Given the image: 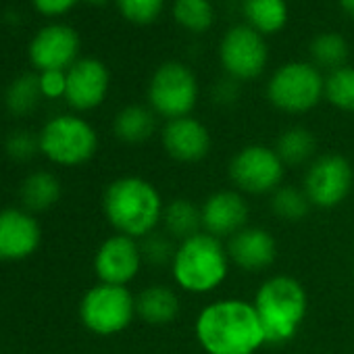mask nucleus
I'll return each instance as SVG.
<instances>
[{
  "label": "nucleus",
  "instance_id": "obj_1",
  "mask_svg": "<svg viewBox=\"0 0 354 354\" xmlns=\"http://www.w3.org/2000/svg\"><path fill=\"white\" fill-rule=\"evenodd\" d=\"M194 333L207 354H254L267 344L254 304L242 298H223L205 306L196 317Z\"/></svg>",
  "mask_w": 354,
  "mask_h": 354
},
{
  "label": "nucleus",
  "instance_id": "obj_2",
  "mask_svg": "<svg viewBox=\"0 0 354 354\" xmlns=\"http://www.w3.org/2000/svg\"><path fill=\"white\" fill-rule=\"evenodd\" d=\"M158 190L142 177L125 175L111 182L102 196V211L117 234L142 240L156 232L162 217Z\"/></svg>",
  "mask_w": 354,
  "mask_h": 354
},
{
  "label": "nucleus",
  "instance_id": "obj_3",
  "mask_svg": "<svg viewBox=\"0 0 354 354\" xmlns=\"http://www.w3.org/2000/svg\"><path fill=\"white\" fill-rule=\"evenodd\" d=\"M252 304L265 329L267 344H283L298 333L306 317L308 298L298 279L273 275L263 281Z\"/></svg>",
  "mask_w": 354,
  "mask_h": 354
},
{
  "label": "nucleus",
  "instance_id": "obj_4",
  "mask_svg": "<svg viewBox=\"0 0 354 354\" xmlns=\"http://www.w3.org/2000/svg\"><path fill=\"white\" fill-rule=\"evenodd\" d=\"M230 271L227 248L221 240L201 232L177 244L171 273L175 283L190 294H209L217 290Z\"/></svg>",
  "mask_w": 354,
  "mask_h": 354
},
{
  "label": "nucleus",
  "instance_id": "obj_5",
  "mask_svg": "<svg viewBox=\"0 0 354 354\" xmlns=\"http://www.w3.org/2000/svg\"><path fill=\"white\" fill-rule=\"evenodd\" d=\"M269 102L288 113L302 115L325 98V77L319 67L308 61H292L277 67L267 84Z\"/></svg>",
  "mask_w": 354,
  "mask_h": 354
},
{
  "label": "nucleus",
  "instance_id": "obj_6",
  "mask_svg": "<svg viewBox=\"0 0 354 354\" xmlns=\"http://www.w3.org/2000/svg\"><path fill=\"white\" fill-rule=\"evenodd\" d=\"M40 152L55 165L77 167L88 162L98 150L96 129L77 115L53 117L40 131Z\"/></svg>",
  "mask_w": 354,
  "mask_h": 354
},
{
  "label": "nucleus",
  "instance_id": "obj_7",
  "mask_svg": "<svg viewBox=\"0 0 354 354\" xmlns=\"http://www.w3.org/2000/svg\"><path fill=\"white\" fill-rule=\"evenodd\" d=\"M198 94L201 88L194 71L180 61H167L150 77L148 106L167 121L180 119L192 115Z\"/></svg>",
  "mask_w": 354,
  "mask_h": 354
},
{
  "label": "nucleus",
  "instance_id": "obj_8",
  "mask_svg": "<svg viewBox=\"0 0 354 354\" xmlns=\"http://www.w3.org/2000/svg\"><path fill=\"white\" fill-rule=\"evenodd\" d=\"M84 327L96 335H115L136 319V296L127 286L98 283L90 288L80 302Z\"/></svg>",
  "mask_w": 354,
  "mask_h": 354
},
{
  "label": "nucleus",
  "instance_id": "obj_9",
  "mask_svg": "<svg viewBox=\"0 0 354 354\" xmlns=\"http://www.w3.org/2000/svg\"><path fill=\"white\" fill-rule=\"evenodd\" d=\"M286 165L275 152V148L263 144L244 146L234 154L230 162V180L232 184L246 194L263 196L273 194L283 186Z\"/></svg>",
  "mask_w": 354,
  "mask_h": 354
},
{
  "label": "nucleus",
  "instance_id": "obj_10",
  "mask_svg": "<svg viewBox=\"0 0 354 354\" xmlns=\"http://www.w3.org/2000/svg\"><path fill=\"white\" fill-rule=\"evenodd\" d=\"M219 63L234 82H250L265 73L269 63V46L265 36L250 26L230 28L219 44Z\"/></svg>",
  "mask_w": 354,
  "mask_h": 354
},
{
  "label": "nucleus",
  "instance_id": "obj_11",
  "mask_svg": "<svg viewBox=\"0 0 354 354\" xmlns=\"http://www.w3.org/2000/svg\"><path fill=\"white\" fill-rule=\"evenodd\" d=\"M352 184L354 171L348 158H344L342 154H321L308 165L302 190L310 207L335 209L348 198V194L352 192Z\"/></svg>",
  "mask_w": 354,
  "mask_h": 354
},
{
  "label": "nucleus",
  "instance_id": "obj_12",
  "mask_svg": "<svg viewBox=\"0 0 354 354\" xmlns=\"http://www.w3.org/2000/svg\"><path fill=\"white\" fill-rule=\"evenodd\" d=\"M144 261L140 242L127 236H111L106 238L94 257V273L100 283L111 286H127L140 273Z\"/></svg>",
  "mask_w": 354,
  "mask_h": 354
},
{
  "label": "nucleus",
  "instance_id": "obj_13",
  "mask_svg": "<svg viewBox=\"0 0 354 354\" xmlns=\"http://www.w3.org/2000/svg\"><path fill=\"white\" fill-rule=\"evenodd\" d=\"M111 75L98 59H77L67 69L65 100L75 111H92L100 106L109 94Z\"/></svg>",
  "mask_w": 354,
  "mask_h": 354
},
{
  "label": "nucleus",
  "instance_id": "obj_14",
  "mask_svg": "<svg viewBox=\"0 0 354 354\" xmlns=\"http://www.w3.org/2000/svg\"><path fill=\"white\" fill-rule=\"evenodd\" d=\"M80 55V36L69 26H48L30 44V59L40 71H65Z\"/></svg>",
  "mask_w": 354,
  "mask_h": 354
},
{
  "label": "nucleus",
  "instance_id": "obj_15",
  "mask_svg": "<svg viewBox=\"0 0 354 354\" xmlns=\"http://www.w3.org/2000/svg\"><path fill=\"white\" fill-rule=\"evenodd\" d=\"M42 242V227L26 209L0 211V261H24Z\"/></svg>",
  "mask_w": 354,
  "mask_h": 354
},
{
  "label": "nucleus",
  "instance_id": "obj_16",
  "mask_svg": "<svg viewBox=\"0 0 354 354\" xmlns=\"http://www.w3.org/2000/svg\"><path fill=\"white\" fill-rule=\"evenodd\" d=\"M165 152L180 162H198L211 150V133L207 125L192 115L171 119L160 129Z\"/></svg>",
  "mask_w": 354,
  "mask_h": 354
},
{
  "label": "nucleus",
  "instance_id": "obj_17",
  "mask_svg": "<svg viewBox=\"0 0 354 354\" xmlns=\"http://www.w3.org/2000/svg\"><path fill=\"white\" fill-rule=\"evenodd\" d=\"M203 209V232L223 240L236 236L246 227L248 221V203L236 190H219L211 194Z\"/></svg>",
  "mask_w": 354,
  "mask_h": 354
},
{
  "label": "nucleus",
  "instance_id": "obj_18",
  "mask_svg": "<svg viewBox=\"0 0 354 354\" xmlns=\"http://www.w3.org/2000/svg\"><path fill=\"white\" fill-rule=\"evenodd\" d=\"M230 263L242 271H263L273 265L277 257V244L273 236L263 227H244L227 242Z\"/></svg>",
  "mask_w": 354,
  "mask_h": 354
},
{
  "label": "nucleus",
  "instance_id": "obj_19",
  "mask_svg": "<svg viewBox=\"0 0 354 354\" xmlns=\"http://www.w3.org/2000/svg\"><path fill=\"white\" fill-rule=\"evenodd\" d=\"M136 315L148 325H167L180 315V298L167 286H148L136 296Z\"/></svg>",
  "mask_w": 354,
  "mask_h": 354
},
{
  "label": "nucleus",
  "instance_id": "obj_20",
  "mask_svg": "<svg viewBox=\"0 0 354 354\" xmlns=\"http://www.w3.org/2000/svg\"><path fill=\"white\" fill-rule=\"evenodd\" d=\"M162 232L177 244L203 232V209L186 198H175L162 209Z\"/></svg>",
  "mask_w": 354,
  "mask_h": 354
},
{
  "label": "nucleus",
  "instance_id": "obj_21",
  "mask_svg": "<svg viewBox=\"0 0 354 354\" xmlns=\"http://www.w3.org/2000/svg\"><path fill=\"white\" fill-rule=\"evenodd\" d=\"M242 15L261 36L279 34L290 17L286 0H242Z\"/></svg>",
  "mask_w": 354,
  "mask_h": 354
},
{
  "label": "nucleus",
  "instance_id": "obj_22",
  "mask_svg": "<svg viewBox=\"0 0 354 354\" xmlns=\"http://www.w3.org/2000/svg\"><path fill=\"white\" fill-rule=\"evenodd\" d=\"M63 194L59 177L50 171H34L21 184V203L30 213L53 209Z\"/></svg>",
  "mask_w": 354,
  "mask_h": 354
},
{
  "label": "nucleus",
  "instance_id": "obj_23",
  "mask_svg": "<svg viewBox=\"0 0 354 354\" xmlns=\"http://www.w3.org/2000/svg\"><path fill=\"white\" fill-rule=\"evenodd\" d=\"M115 136L125 144H142L156 129V115L150 106L129 104L121 109L113 123Z\"/></svg>",
  "mask_w": 354,
  "mask_h": 354
},
{
  "label": "nucleus",
  "instance_id": "obj_24",
  "mask_svg": "<svg viewBox=\"0 0 354 354\" xmlns=\"http://www.w3.org/2000/svg\"><path fill=\"white\" fill-rule=\"evenodd\" d=\"M317 150V140L313 136V131H308L306 127H290L286 129L275 144V152L279 154V158L283 160V165L288 167H296V165H304L315 156Z\"/></svg>",
  "mask_w": 354,
  "mask_h": 354
},
{
  "label": "nucleus",
  "instance_id": "obj_25",
  "mask_svg": "<svg viewBox=\"0 0 354 354\" xmlns=\"http://www.w3.org/2000/svg\"><path fill=\"white\" fill-rule=\"evenodd\" d=\"M308 53H310V63L319 69H327V73H329V71L346 65L350 48L342 34L325 32L310 40Z\"/></svg>",
  "mask_w": 354,
  "mask_h": 354
},
{
  "label": "nucleus",
  "instance_id": "obj_26",
  "mask_svg": "<svg viewBox=\"0 0 354 354\" xmlns=\"http://www.w3.org/2000/svg\"><path fill=\"white\" fill-rule=\"evenodd\" d=\"M173 19L190 34H207L215 26V9L211 0H175Z\"/></svg>",
  "mask_w": 354,
  "mask_h": 354
},
{
  "label": "nucleus",
  "instance_id": "obj_27",
  "mask_svg": "<svg viewBox=\"0 0 354 354\" xmlns=\"http://www.w3.org/2000/svg\"><path fill=\"white\" fill-rule=\"evenodd\" d=\"M40 96H42L40 77L28 73V75L17 77V80L9 86V90H7V94H5V102H7V109H9L13 115L21 117V115H28V113H32V111L36 109Z\"/></svg>",
  "mask_w": 354,
  "mask_h": 354
},
{
  "label": "nucleus",
  "instance_id": "obj_28",
  "mask_svg": "<svg viewBox=\"0 0 354 354\" xmlns=\"http://www.w3.org/2000/svg\"><path fill=\"white\" fill-rule=\"evenodd\" d=\"M325 98L335 109L354 113V67L344 65L325 75Z\"/></svg>",
  "mask_w": 354,
  "mask_h": 354
},
{
  "label": "nucleus",
  "instance_id": "obj_29",
  "mask_svg": "<svg viewBox=\"0 0 354 354\" xmlns=\"http://www.w3.org/2000/svg\"><path fill=\"white\" fill-rule=\"evenodd\" d=\"M271 209L279 219L294 223V221H300V219L306 217V213L310 209V203H308L304 190L294 188V186H281V188H277L273 192Z\"/></svg>",
  "mask_w": 354,
  "mask_h": 354
},
{
  "label": "nucleus",
  "instance_id": "obj_30",
  "mask_svg": "<svg viewBox=\"0 0 354 354\" xmlns=\"http://www.w3.org/2000/svg\"><path fill=\"white\" fill-rule=\"evenodd\" d=\"M142 261L152 267H165L173 263L175 257V240H171L165 232H152L140 240Z\"/></svg>",
  "mask_w": 354,
  "mask_h": 354
},
{
  "label": "nucleus",
  "instance_id": "obj_31",
  "mask_svg": "<svg viewBox=\"0 0 354 354\" xmlns=\"http://www.w3.org/2000/svg\"><path fill=\"white\" fill-rule=\"evenodd\" d=\"M115 3L119 13L136 26L156 21L165 9V0H115Z\"/></svg>",
  "mask_w": 354,
  "mask_h": 354
},
{
  "label": "nucleus",
  "instance_id": "obj_32",
  "mask_svg": "<svg viewBox=\"0 0 354 354\" xmlns=\"http://www.w3.org/2000/svg\"><path fill=\"white\" fill-rule=\"evenodd\" d=\"M40 150V140L30 131H15L7 138V152L15 160H28Z\"/></svg>",
  "mask_w": 354,
  "mask_h": 354
},
{
  "label": "nucleus",
  "instance_id": "obj_33",
  "mask_svg": "<svg viewBox=\"0 0 354 354\" xmlns=\"http://www.w3.org/2000/svg\"><path fill=\"white\" fill-rule=\"evenodd\" d=\"M40 90L46 98H61L67 90V71H42Z\"/></svg>",
  "mask_w": 354,
  "mask_h": 354
},
{
  "label": "nucleus",
  "instance_id": "obj_34",
  "mask_svg": "<svg viewBox=\"0 0 354 354\" xmlns=\"http://www.w3.org/2000/svg\"><path fill=\"white\" fill-rule=\"evenodd\" d=\"M77 0H34V7L48 17H57V15H65L69 9L75 7Z\"/></svg>",
  "mask_w": 354,
  "mask_h": 354
},
{
  "label": "nucleus",
  "instance_id": "obj_35",
  "mask_svg": "<svg viewBox=\"0 0 354 354\" xmlns=\"http://www.w3.org/2000/svg\"><path fill=\"white\" fill-rule=\"evenodd\" d=\"M339 7H342V11H344L348 17L354 19V0H339Z\"/></svg>",
  "mask_w": 354,
  "mask_h": 354
},
{
  "label": "nucleus",
  "instance_id": "obj_36",
  "mask_svg": "<svg viewBox=\"0 0 354 354\" xmlns=\"http://www.w3.org/2000/svg\"><path fill=\"white\" fill-rule=\"evenodd\" d=\"M90 5H104V3H109V0H88Z\"/></svg>",
  "mask_w": 354,
  "mask_h": 354
}]
</instances>
